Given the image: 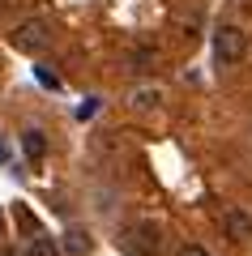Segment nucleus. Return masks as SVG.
<instances>
[{"label": "nucleus", "mask_w": 252, "mask_h": 256, "mask_svg": "<svg viewBox=\"0 0 252 256\" xmlns=\"http://www.w3.org/2000/svg\"><path fill=\"white\" fill-rule=\"evenodd\" d=\"M243 56H248V34H243V26L222 22V26L214 30V64L218 68H235V64H243Z\"/></svg>", "instance_id": "f257e3e1"}, {"label": "nucleus", "mask_w": 252, "mask_h": 256, "mask_svg": "<svg viewBox=\"0 0 252 256\" xmlns=\"http://www.w3.org/2000/svg\"><path fill=\"white\" fill-rule=\"evenodd\" d=\"M13 43H18L22 52L35 56V52H47V47H52V34H47V26L39 18H26L18 30H13Z\"/></svg>", "instance_id": "f03ea898"}, {"label": "nucleus", "mask_w": 252, "mask_h": 256, "mask_svg": "<svg viewBox=\"0 0 252 256\" xmlns=\"http://www.w3.org/2000/svg\"><path fill=\"white\" fill-rule=\"evenodd\" d=\"M222 235L235 239V244L239 239H252V214L248 210H226L222 214Z\"/></svg>", "instance_id": "7ed1b4c3"}, {"label": "nucleus", "mask_w": 252, "mask_h": 256, "mask_svg": "<svg viewBox=\"0 0 252 256\" xmlns=\"http://www.w3.org/2000/svg\"><path fill=\"white\" fill-rule=\"evenodd\" d=\"M22 146H26L30 158H43L47 154V137L39 132V128H26V132H22Z\"/></svg>", "instance_id": "20e7f679"}, {"label": "nucleus", "mask_w": 252, "mask_h": 256, "mask_svg": "<svg viewBox=\"0 0 252 256\" xmlns=\"http://www.w3.org/2000/svg\"><path fill=\"white\" fill-rule=\"evenodd\" d=\"M26 256H60V248H56L52 235H35V239L26 244Z\"/></svg>", "instance_id": "39448f33"}, {"label": "nucleus", "mask_w": 252, "mask_h": 256, "mask_svg": "<svg viewBox=\"0 0 252 256\" xmlns=\"http://www.w3.org/2000/svg\"><path fill=\"white\" fill-rule=\"evenodd\" d=\"M154 60H158V56H154L150 47H137V52H128V68H133V73H150Z\"/></svg>", "instance_id": "423d86ee"}, {"label": "nucleus", "mask_w": 252, "mask_h": 256, "mask_svg": "<svg viewBox=\"0 0 252 256\" xmlns=\"http://www.w3.org/2000/svg\"><path fill=\"white\" fill-rule=\"evenodd\" d=\"M64 252H69V256H86V252H90L86 230H64Z\"/></svg>", "instance_id": "0eeeda50"}, {"label": "nucleus", "mask_w": 252, "mask_h": 256, "mask_svg": "<svg viewBox=\"0 0 252 256\" xmlns=\"http://www.w3.org/2000/svg\"><path fill=\"white\" fill-rule=\"evenodd\" d=\"M137 235H141V239H133V244H128V248H137V252H154V248L162 244L154 226H137Z\"/></svg>", "instance_id": "6e6552de"}, {"label": "nucleus", "mask_w": 252, "mask_h": 256, "mask_svg": "<svg viewBox=\"0 0 252 256\" xmlns=\"http://www.w3.org/2000/svg\"><path fill=\"white\" fill-rule=\"evenodd\" d=\"M133 107H141V111L158 107V90H137V94H133Z\"/></svg>", "instance_id": "1a4fd4ad"}, {"label": "nucleus", "mask_w": 252, "mask_h": 256, "mask_svg": "<svg viewBox=\"0 0 252 256\" xmlns=\"http://www.w3.org/2000/svg\"><path fill=\"white\" fill-rule=\"evenodd\" d=\"M175 256H209V252H205V248H201V244H184V248H180V252H175Z\"/></svg>", "instance_id": "9d476101"}, {"label": "nucleus", "mask_w": 252, "mask_h": 256, "mask_svg": "<svg viewBox=\"0 0 252 256\" xmlns=\"http://www.w3.org/2000/svg\"><path fill=\"white\" fill-rule=\"evenodd\" d=\"M35 77H39V82H43V86H47V90H56V77H52V73H47V68H39V64H35Z\"/></svg>", "instance_id": "9b49d317"}, {"label": "nucleus", "mask_w": 252, "mask_h": 256, "mask_svg": "<svg viewBox=\"0 0 252 256\" xmlns=\"http://www.w3.org/2000/svg\"><path fill=\"white\" fill-rule=\"evenodd\" d=\"M0 162H5V146H0Z\"/></svg>", "instance_id": "f8f14e48"}, {"label": "nucleus", "mask_w": 252, "mask_h": 256, "mask_svg": "<svg viewBox=\"0 0 252 256\" xmlns=\"http://www.w3.org/2000/svg\"><path fill=\"white\" fill-rule=\"evenodd\" d=\"M0 230H5V218H0Z\"/></svg>", "instance_id": "ddd939ff"}]
</instances>
